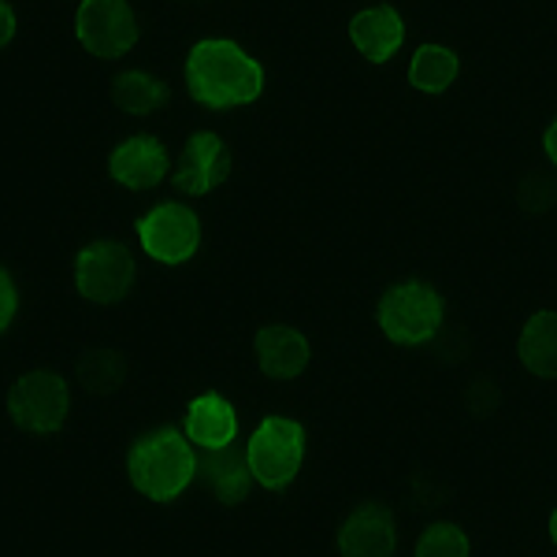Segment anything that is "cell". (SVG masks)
I'll use <instances>...</instances> for the list:
<instances>
[{
    "instance_id": "1",
    "label": "cell",
    "mask_w": 557,
    "mask_h": 557,
    "mask_svg": "<svg viewBox=\"0 0 557 557\" xmlns=\"http://www.w3.org/2000/svg\"><path fill=\"white\" fill-rule=\"evenodd\" d=\"M186 89L197 104L212 112H231L249 101H257L268 86V71L257 52L235 38H201L186 52Z\"/></svg>"
},
{
    "instance_id": "2",
    "label": "cell",
    "mask_w": 557,
    "mask_h": 557,
    "mask_svg": "<svg viewBox=\"0 0 557 557\" xmlns=\"http://www.w3.org/2000/svg\"><path fill=\"white\" fill-rule=\"evenodd\" d=\"M131 483L146 494L149 502H178L190 491L197 475V450L194 438L178 428H157L141 435L127 454Z\"/></svg>"
},
{
    "instance_id": "3",
    "label": "cell",
    "mask_w": 557,
    "mask_h": 557,
    "mask_svg": "<svg viewBox=\"0 0 557 557\" xmlns=\"http://www.w3.org/2000/svg\"><path fill=\"white\" fill-rule=\"evenodd\" d=\"M383 338L394 346H428L438 338L446 323V301L431 283L406 278V283L391 286L383 294L380 309H375Z\"/></svg>"
},
{
    "instance_id": "4",
    "label": "cell",
    "mask_w": 557,
    "mask_h": 557,
    "mask_svg": "<svg viewBox=\"0 0 557 557\" xmlns=\"http://www.w3.org/2000/svg\"><path fill=\"white\" fill-rule=\"evenodd\" d=\"M246 465L253 483L264 491H286L305 465V428L298 417L272 412L253 428L246 446Z\"/></svg>"
},
{
    "instance_id": "5",
    "label": "cell",
    "mask_w": 557,
    "mask_h": 557,
    "mask_svg": "<svg viewBox=\"0 0 557 557\" xmlns=\"http://www.w3.org/2000/svg\"><path fill=\"white\" fill-rule=\"evenodd\" d=\"M138 246L157 264L178 268L190 264L205 246V223L190 205L160 201L141 212L138 220Z\"/></svg>"
},
{
    "instance_id": "6",
    "label": "cell",
    "mask_w": 557,
    "mask_h": 557,
    "mask_svg": "<svg viewBox=\"0 0 557 557\" xmlns=\"http://www.w3.org/2000/svg\"><path fill=\"white\" fill-rule=\"evenodd\" d=\"M67 26L86 52L104 60H123L141 45V15L115 0H83L71 8Z\"/></svg>"
},
{
    "instance_id": "7",
    "label": "cell",
    "mask_w": 557,
    "mask_h": 557,
    "mask_svg": "<svg viewBox=\"0 0 557 557\" xmlns=\"http://www.w3.org/2000/svg\"><path fill=\"white\" fill-rule=\"evenodd\" d=\"M138 264H134L131 249L115 238H94L71 257L67 268V286L71 294H78L83 301H112L134 283Z\"/></svg>"
},
{
    "instance_id": "8",
    "label": "cell",
    "mask_w": 557,
    "mask_h": 557,
    "mask_svg": "<svg viewBox=\"0 0 557 557\" xmlns=\"http://www.w3.org/2000/svg\"><path fill=\"white\" fill-rule=\"evenodd\" d=\"M8 417L30 435H57L71 417V391L52 372H26L8 386Z\"/></svg>"
},
{
    "instance_id": "9",
    "label": "cell",
    "mask_w": 557,
    "mask_h": 557,
    "mask_svg": "<svg viewBox=\"0 0 557 557\" xmlns=\"http://www.w3.org/2000/svg\"><path fill=\"white\" fill-rule=\"evenodd\" d=\"M394 517L383 502L361 498L338 517L335 524V554L338 557H391L394 554Z\"/></svg>"
},
{
    "instance_id": "10",
    "label": "cell",
    "mask_w": 557,
    "mask_h": 557,
    "mask_svg": "<svg viewBox=\"0 0 557 557\" xmlns=\"http://www.w3.org/2000/svg\"><path fill=\"white\" fill-rule=\"evenodd\" d=\"M406 34H409L406 15L391 4H364L346 20V38L354 45V52L375 67H386L398 60Z\"/></svg>"
},
{
    "instance_id": "11",
    "label": "cell",
    "mask_w": 557,
    "mask_h": 557,
    "mask_svg": "<svg viewBox=\"0 0 557 557\" xmlns=\"http://www.w3.org/2000/svg\"><path fill=\"white\" fill-rule=\"evenodd\" d=\"M227 172H231V146L215 131H194L190 138L183 141V149H178V160H175L178 190L205 197V194L220 190Z\"/></svg>"
},
{
    "instance_id": "12",
    "label": "cell",
    "mask_w": 557,
    "mask_h": 557,
    "mask_svg": "<svg viewBox=\"0 0 557 557\" xmlns=\"http://www.w3.org/2000/svg\"><path fill=\"white\" fill-rule=\"evenodd\" d=\"M168 172V149L152 134H131L120 138L108 152V175L123 190H149Z\"/></svg>"
},
{
    "instance_id": "13",
    "label": "cell",
    "mask_w": 557,
    "mask_h": 557,
    "mask_svg": "<svg viewBox=\"0 0 557 557\" xmlns=\"http://www.w3.org/2000/svg\"><path fill=\"white\" fill-rule=\"evenodd\" d=\"M309 354H312L309 338H305V331L294 327V323H264L253 338V361L260 368V375H268V380H275V383L301 375Z\"/></svg>"
},
{
    "instance_id": "14",
    "label": "cell",
    "mask_w": 557,
    "mask_h": 557,
    "mask_svg": "<svg viewBox=\"0 0 557 557\" xmlns=\"http://www.w3.org/2000/svg\"><path fill=\"white\" fill-rule=\"evenodd\" d=\"M186 435L194 438L197 450L227 454L238 438V409L223 394H197L186 406Z\"/></svg>"
},
{
    "instance_id": "15",
    "label": "cell",
    "mask_w": 557,
    "mask_h": 557,
    "mask_svg": "<svg viewBox=\"0 0 557 557\" xmlns=\"http://www.w3.org/2000/svg\"><path fill=\"white\" fill-rule=\"evenodd\" d=\"M461 75H465V57L450 41H420L417 49L409 52L406 78L417 94L438 97L461 83Z\"/></svg>"
},
{
    "instance_id": "16",
    "label": "cell",
    "mask_w": 557,
    "mask_h": 557,
    "mask_svg": "<svg viewBox=\"0 0 557 557\" xmlns=\"http://www.w3.org/2000/svg\"><path fill=\"white\" fill-rule=\"evenodd\" d=\"M517 364L539 380H557V312H535L517 335Z\"/></svg>"
},
{
    "instance_id": "17",
    "label": "cell",
    "mask_w": 557,
    "mask_h": 557,
    "mask_svg": "<svg viewBox=\"0 0 557 557\" xmlns=\"http://www.w3.org/2000/svg\"><path fill=\"white\" fill-rule=\"evenodd\" d=\"M112 101L131 115H152L172 101V89L149 67H123L112 78Z\"/></svg>"
},
{
    "instance_id": "18",
    "label": "cell",
    "mask_w": 557,
    "mask_h": 557,
    "mask_svg": "<svg viewBox=\"0 0 557 557\" xmlns=\"http://www.w3.org/2000/svg\"><path fill=\"white\" fill-rule=\"evenodd\" d=\"M209 491L215 502L223 506H238L246 502L249 487H253V472H249L246 457H235V454H215L212 465H209Z\"/></svg>"
},
{
    "instance_id": "19",
    "label": "cell",
    "mask_w": 557,
    "mask_h": 557,
    "mask_svg": "<svg viewBox=\"0 0 557 557\" xmlns=\"http://www.w3.org/2000/svg\"><path fill=\"white\" fill-rule=\"evenodd\" d=\"M412 557H472L469 528L454 524V520H435L417 535Z\"/></svg>"
},
{
    "instance_id": "20",
    "label": "cell",
    "mask_w": 557,
    "mask_h": 557,
    "mask_svg": "<svg viewBox=\"0 0 557 557\" xmlns=\"http://www.w3.org/2000/svg\"><path fill=\"white\" fill-rule=\"evenodd\" d=\"M23 309V290H20V278H15L12 268H4V331L15 327Z\"/></svg>"
},
{
    "instance_id": "21",
    "label": "cell",
    "mask_w": 557,
    "mask_h": 557,
    "mask_svg": "<svg viewBox=\"0 0 557 557\" xmlns=\"http://www.w3.org/2000/svg\"><path fill=\"white\" fill-rule=\"evenodd\" d=\"M543 157H546V164L557 168V112L550 115V123L543 127Z\"/></svg>"
},
{
    "instance_id": "22",
    "label": "cell",
    "mask_w": 557,
    "mask_h": 557,
    "mask_svg": "<svg viewBox=\"0 0 557 557\" xmlns=\"http://www.w3.org/2000/svg\"><path fill=\"white\" fill-rule=\"evenodd\" d=\"M15 38V20H12V4H4V45H12Z\"/></svg>"
},
{
    "instance_id": "23",
    "label": "cell",
    "mask_w": 557,
    "mask_h": 557,
    "mask_svg": "<svg viewBox=\"0 0 557 557\" xmlns=\"http://www.w3.org/2000/svg\"><path fill=\"white\" fill-rule=\"evenodd\" d=\"M546 528H550V539H554V546H557V506L550 509V520H546Z\"/></svg>"
}]
</instances>
